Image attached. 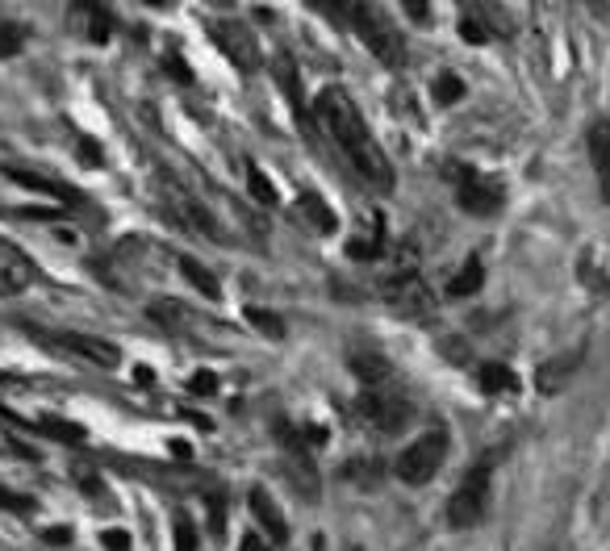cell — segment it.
Masks as SVG:
<instances>
[{"instance_id":"1","label":"cell","mask_w":610,"mask_h":551,"mask_svg":"<svg viewBox=\"0 0 610 551\" xmlns=\"http://www.w3.org/2000/svg\"><path fill=\"white\" fill-rule=\"evenodd\" d=\"M314 113H318L322 130L335 138V147L347 155L351 172H356L368 188H377V193H393V167H389L385 151L377 147L368 122L360 117L356 101H351L343 88H322L314 101Z\"/></svg>"},{"instance_id":"2","label":"cell","mask_w":610,"mask_h":551,"mask_svg":"<svg viewBox=\"0 0 610 551\" xmlns=\"http://www.w3.org/2000/svg\"><path fill=\"white\" fill-rule=\"evenodd\" d=\"M347 17H351V26H356L360 42L385 67H402L406 63V42H402V34H397V26L389 21L385 9H377V5H351Z\"/></svg>"},{"instance_id":"3","label":"cell","mask_w":610,"mask_h":551,"mask_svg":"<svg viewBox=\"0 0 610 551\" xmlns=\"http://www.w3.org/2000/svg\"><path fill=\"white\" fill-rule=\"evenodd\" d=\"M448 460V430H427V435H418L402 455L393 460V476L402 485H427L435 481V472L443 468Z\"/></svg>"},{"instance_id":"4","label":"cell","mask_w":610,"mask_h":551,"mask_svg":"<svg viewBox=\"0 0 610 551\" xmlns=\"http://www.w3.org/2000/svg\"><path fill=\"white\" fill-rule=\"evenodd\" d=\"M485 506H489V464H477L460 481V489L448 497V522L456 526V531L477 526L485 518Z\"/></svg>"},{"instance_id":"5","label":"cell","mask_w":610,"mask_h":551,"mask_svg":"<svg viewBox=\"0 0 610 551\" xmlns=\"http://www.w3.org/2000/svg\"><path fill=\"white\" fill-rule=\"evenodd\" d=\"M356 414L372 426V430H381V435H393V430H402L406 418H410V401L402 393H393V389H364L356 397Z\"/></svg>"},{"instance_id":"6","label":"cell","mask_w":610,"mask_h":551,"mask_svg":"<svg viewBox=\"0 0 610 551\" xmlns=\"http://www.w3.org/2000/svg\"><path fill=\"white\" fill-rule=\"evenodd\" d=\"M381 297L389 301L393 314H402V318H427L431 309H435V297H431L427 280H422L418 272L389 276V280L381 284Z\"/></svg>"},{"instance_id":"7","label":"cell","mask_w":610,"mask_h":551,"mask_svg":"<svg viewBox=\"0 0 610 551\" xmlns=\"http://www.w3.org/2000/svg\"><path fill=\"white\" fill-rule=\"evenodd\" d=\"M55 347L67 351L72 359H80V364H88V368H101V372H113L117 364H122V351H117L109 339H97V334L59 330L55 334Z\"/></svg>"},{"instance_id":"8","label":"cell","mask_w":610,"mask_h":551,"mask_svg":"<svg viewBox=\"0 0 610 551\" xmlns=\"http://www.w3.org/2000/svg\"><path fill=\"white\" fill-rule=\"evenodd\" d=\"M452 176L460 180V209L473 213V218H489V213L502 209V188L494 180H481L477 172H468L464 163H452Z\"/></svg>"},{"instance_id":"9","label":"cell","mask_w":610,"mask_h":551,"mask_svg":"<svg viewBox=\"0 0 610 551\" xmlns=\"http://www.w3.org/2000/svg\"><path fill=\"white\" fill-rule=\"evenodd\" d=\"M214 42L226 51V59L243 71V76H251L255 67H260V46H255V34L243 26V21H218L214 26Z\"/></svg>"},{"instance_id":"10","label":"cell","mask_w":610,"mask_h":551,"mask_svg":"<svg viewBox=\"0 0 610 551\" xmlns=\"http://www.w3.org/2000/svg\"><path fill=\"white\" fill-rule=\"evenodd\" d=\"M34 280H38L34 259H30L26 251H17L13 243H5V238H0V297H17V293H26Z\"/></svg>"},{"instance_id":"11","label":"cell","mask_w":610,"mask_h":551,"mask_svg":"<svg viewBox=\"0 0 610 551\" xmlns=\"http://www.w3.org/2000/svg\"><path fill=\"white\" fill-rule=\"evenodd\" d=\"M251 514H255V522H260V535L268 539V543H285L289 539V522H285V514H280V506L268 497V489H251Z\"/></svg>"},{"instance_id":"12","label":"cell","mask_w":610,"mask_h":551,"mask_svg":"<svg viewBox=\"0 0 610 551\" xmlns=\"http://www.w3.org/2000/svg\"><path fill=\"white\" fill-rule=\"evenodd\" d=\"M585 142H590V159H594V172L602 184V197L610 201V122H594Z\"/></svg>"},{"instance_id":"13","label":"cell","mask_w":610,"mask_h":551,"mask_svg":"<svg viewBox=\"0 0 610 551\" xmlns=\"http://www.w3.org/2000/svg\"><path fill=\"white\" fill-rule=\"evenodd\" d=\"M72 21H76V34L88 42H109V34H113V21L101 5H76Z\"/></svg>"},{"instance_id":"14","label":"cell","mask_w":610,"mask_h":551,"mask_svg":"<svg viewBox=\"0 0 610 551\" xmlns=\"http://www.w3.org/2000/svg\"><path fill=\"white\" fill-rule=\"evenodd\" d=\"M577 364H581V355H577V351H573V355H560V359H548V364H539V372H535L539 393H560V389H565V380L573 376Z\"/></svg>"},{"instance_id":"15","label":"cell","mask_w":610,"mask_h":551,"mask_svg":"<svg viewBox=\"0 0 610 551\" xmlns=\"http://www.w3.org/2000/svg\"><path fill=\"white\" fill-rule=\"evenodd\" d=\"M297 209H301V218L310 222L318 234H335V230H339V218H335V209L326 205L318 193H301V197H297Z\"/></svg>"},{"instance_id":"16","label":"cell","mask_w":610,"mask_h":551,"mask_svg":"<svg viewBox=\"0 0 610 551\" xmlns=\"http://www.w3.org/2000/svg\"><path fill=\"white\" fill-rule=\"evenodd\" d=\"M272 76H276V84H280V88H285V97H289L293 113H297V117H305V97H301V76H297V63H293L289 55H276V59H272Z\"/></svg>"},{"instance_id":"17","label":"cell","mask_w":610,"mask_h":551,"mask_svg":"<svg viewBox=\"0 0 610 551\" xmlns=\"http://www.w3.org/2000/svg\"><path fill=\"white\" fill-rule=\"evenodd\" d=\"M351 372H356L368 389H381L385 380H389V359L372 355V351H360V355H351Z\"/></svg>"},{"instance_id":"18","label":"cell","mask_w":610,"mask_h":551,"mask_svg":"<svg viewBox=\"0 0 610 551\" xmlns=\"http://www.w3.org/2000/svg\"><path fill=\"white\" fill-rule=\"evenodd\" d=\"M5 176H9L13 184H26V188H34V193H51V197H63L67 205H80V197H76L67 184H59V180H46V176H34V172H21V167H9Z\"/></svg>"},{"instance_id":"19","label":"cell","mask_w":610,"mask_h":551,"mask_svg":"<svg viewBox=\"0 0 610 551\" xmlns=\"http://www.w3.org/2000/svg\"><path fill=\"white\" fill-rule=\"evenodd\" d=\"M481 284H485V268H481V259L473 255L464 263V268L448 280V297H473V293H481Z\"/></svg>"},{"instance_id":"20","label":"cell","mask_w":610,"mask_h":551,"mask_svg":"<svg viewBox=\"0 0 610 551\" xmlns=\"http://www.w3.org/2000/svg\"><path fill=\"white\" fill-rule=\"evenodd\" d=\"M477 385H481V393H514L519 389V376H514L506 364H481Z\"/></svg>"},{"instance_id":"21","label":"cell","mask_w":610,"mask_h":551,"mask_svg":"<svg viewBox=\"0 0 610 551\" xmlns=\"http://www.w3.org/2000/svg\"><path fill=\"white\" fill-rule=\"evenodd\" d=\"M180 272H184V280H189L201 297H209V301L222 297V284H218L214 272H205V263H197V259H180Z\"/></svg>"},{"instance_id":"22","label":"cell","mask_w":610,"mask_h":551,"mask_svg":"<svg viewBox=\"0 0 610 551\" xmlns=\"http://www.w3.org/2000/svg\"><path fill=\"white\" fill-rule=\"evenodd\" d=\"M243 318H247L255 330H260L264 339H285V318H280V314H272V309H260V305H251Z\"/></svg>"},{"instance_id":"23","label":"cell","mask_w":610,"mask_h":551,"mask_svg":"<svg viewBox=\"0 0 610 551\" xmlns=\"http://www.w3.org/2000/svg\"><path fill=\"white\" fill-rule=\"evenodd\" d=\"M247 188H251V197L260 201L264 209H276V205H280V197H276L272 180H268V176L260 172V167H251V163H247Z\"/></svg>"},{"instance_id":"24","label":"cell","mask_w":610,"mask_h":551,"mask_svg":"<svg viewBox=\"0 0 610 551\" xmlns=\"http://www.w3.org/2000/svg\"><path fill=\"white\" fill-rule=\"evenodd\" d=\"M172 535H176V551H197V526L184 510L172 514Z\"/></svg>"},{"instance_id":"25","label":"cell","mask_w":610,"mask_h":551,"mask_svg":"<svg viewBox=\"0 0 610 551\" xmlns=\"http://www.w3.org/2000/svg\"><path fill=\"white\" fill-rule=\"evenodd\" d=\"M381 251H385V234L351 238V243H347V255H351V259H381Z\"/></svg>"},{"instance_id":"26","label":"cell","mask_w":610,"mask_h":551,"mask_svg":"<svg viewBox=\"0 0 610 551\" xmlns=\"http://www.w3.org/2000/svg\"><path fill=\"white\" fill-rule=\"evenodd\" d=\"M464 97V80L460 76H439L435 80V101L439 105H456Z\"/></svg>"},{"instance_id":"27","label":"cell","mask_w":610,"mask_h":551,"mask_svg":"<svg viewBox=\"0 0 610 551\" xmlns=\"http://www.w3.org/2000/svg\"><path fill=\"white\" fill-rule=\"evenodd\" d=\"M21 30L17 26H9V21H0V59H13L17 51H21Z\"/></svg>"},{"instance_id":"28","label":"cell","mask_w":610,"mask_h":551,"mask_svg":"<svg viewBox=\"0 0 610 551\" xmlns=\"http://www.w3.org/2000/svg\"><path fill=\"white\" fill-rule=\"evenodd\" d=\"M0 510H13V514H34V497H26V493H13V489H0Z\"/></svg>"},{"instance_id":"29","label":"cell","mask_w":610,"mask_h":551,"mask_svg":"<svg viewBox=\"0 0 610 551\" xmlns=\"http://www.w3.org/2000/svg\"><path fill=\"white\" fill-rule=\"evenodd\" d=\"M42 426H46V430H55V439H67V443H84V426H76V422H59V418H46Z\"/></svg>"},{"instance_id":"30","label":"cell","mask_w":610,"mask_h":551,"mask_svg":"<svg viewBox=\"0 0 610 551\" xmlns=\"http://www.w3.org/2000/svg\"><path fill=\"white\" fill-rule=\"evenodd\" d=\"M205 506H209V526H214V535L226 531V501L222 497H205Z\"/></svg>"},{"instance_id":"31","label":"cell","mask_w":610,"mask_h":551,"mask_svg":"<svg viewBox=\"0 0 610 551\" xmlns=\"http://www.w3.org/2000/svg\"><path fill=\"white\" fill-rule=\"evenodd\" d=\"M460 34H464V42H473V46L489 38V30H485V21H477V17H464V21H460Z\"/></svg>"},{"instance_id":"32","label":"cell","mask_w":610,"mask_h":551,"mask_svg":"<svg viewBox=\"0 0 610 551\" xmlns=\"http://www.w3.org/2000/svg\"><path fill=\"white\" fill-rule=\"evenodd\" d=\"M189 389H193L197 397H209V393H218V376H214V372H197V376L189 380Z\"/></svg>"},{"instance_id":"33","label":"cell","mask_w":610,"mask_h":551,"mask_svg":"<svg viewBox=\"0 0 610 551\" xmlns=\"http://www.w3.org/2000/svg\"><path fill=\"white\" fill-rule=\"evenodd\" d=\"M101 543H105V551H130V535L126 531H105Z\"/></svg>"},{"instance_id":"34","label":"cell","mask_w":610,"mask_h":551,"mask_svg":"<svg viewBox=\"0 0 610 551\" xmlns=\"http://www.w3.org/2000/svg\"><path fill=\"white\" fill-rule=\"evenodd\" d=\"M46 543H72V526H51V531H42Z\"/></svg>"},{"instance_id":"35","label":"cell","mask_w":610,"mask_h":551,"mask_svg":"<svg viewBox=\"0 0 610 551\" xmlns=\"http://www.w3.org/2000/svg\"><path fill=\"white\" fill-rule=\"evenodd\" d=\"M239 551H268V547H264V539H260V535H247Z\"/></svg>"},{"instance_id":"36","label":"cell","mask_w":610,"mask_h":551,"mask_svg":"<svg viewBox=\"0 0 610 551\" xmlns=\"http://www.w3.org/2000/svg\"><path fill=\"white\" fill-rule=\"evenodd\" d=\"M80 155H84V159H101V147H97V142H84Z\"/></svg>"}]
</instances>
